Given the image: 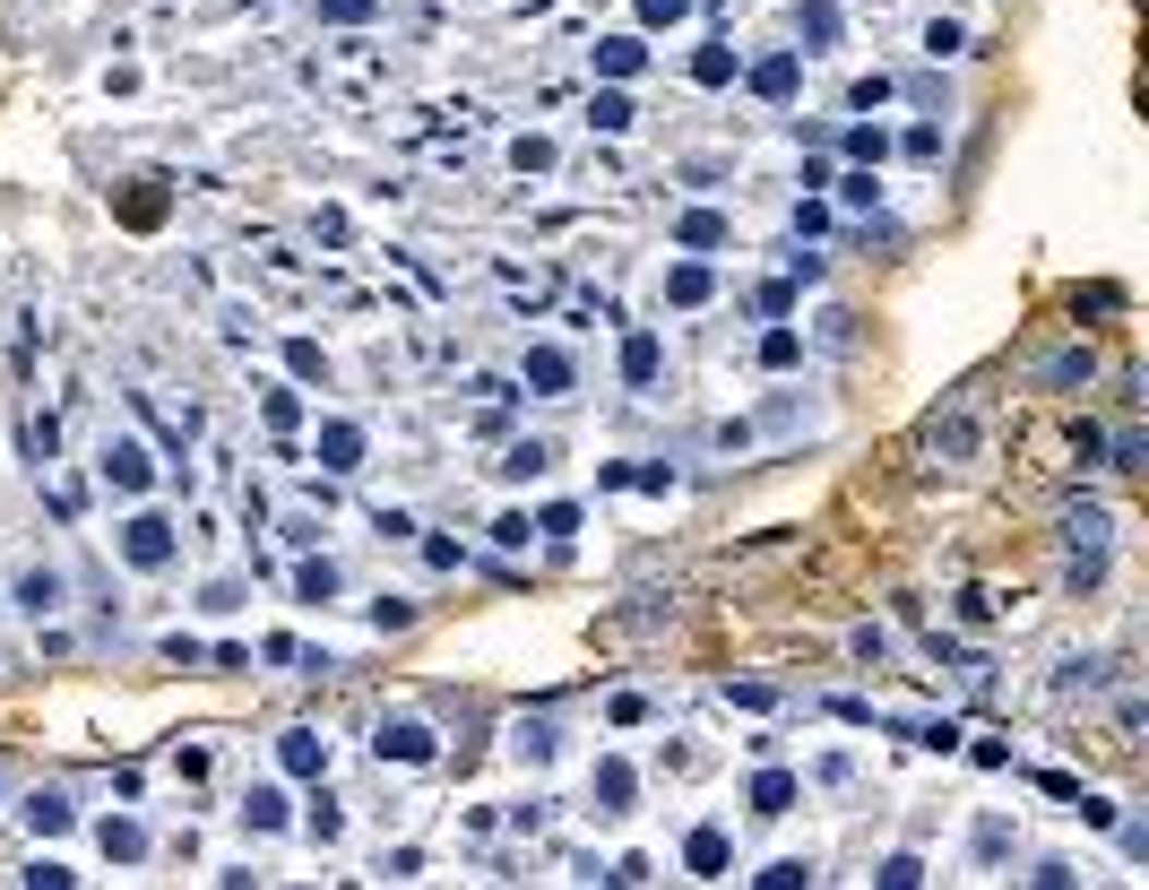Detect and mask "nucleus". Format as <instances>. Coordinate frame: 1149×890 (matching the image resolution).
Masks as SVG:
<instances>
[{
	"mask_svg": "<svg viewBox=\"0 0 1149 890\" xmlns=\"http://www.w3.org/2000/svg\"><path fill=\"white\" fill-rule=\"evenodd\" d=\"M121 554L138 562V570H156V562L173 554V528H165V519H130V528H121Z\"/></svg>",
	"mask_w": 1149,
	"mask_h": 890,
	"instance_id": "f257e3e1",
	"label": "nucleus"
},
{
	"mask_svg": "<svg viewBox=\"0 0 1149 890\" xmlns=\"http://www.w3.org/2000/svg\"><path fill=\"white\" fill-rule=\"evenodd\" d=\"M528 381H536V398H571V354L563 346H528Z\"/></svg>",
	"mask_w": 1149,
	"mask_h": 890,
	"instance_id": "f03ea898",
	"label": "nucleus"
},
{
	"mask_svg": "<svg viewBox=\"0 0 1149 890\" xmlns=\"http://www.w3.org/2000/svg\"><path fill=\"white\" fill-rule=\"evenodd\" d=\"M684 865L700 874V882H717V874L735 865V847H726V830H691V839H684Z\"/></svg>",
	"mask_w": 1149,
	"mask_h": 890,
	"instance_id": "7ed1b4c3",
	"label": "nucleus"
},
{
	"mask_svg": "<svg viewBox=\"0 0 1149 890\" xmlns=\"http://www.w3.org/2000/svg\"><path fill=\"white\" fill-rule=\"evenodd\" d=\"M380 761H433V735H424L415 718H389V726H380Z\"/></svg>",
	"mask_w": 1149,
	"mask_h": 890,
	"instance_id": "20e7f679",
	"label": "nucleus"
},
{
	"mask_svg": "<svg viewBox=\"0 0 1149 890\" xmlns=\"http://www.w3.org/2000/svg\"><path fill=\"white\" fill-rule=\"evenodd\" d=\"M320 467H329V476H354V467H363V433H354V424H320Z\"/></svg>",
	"mask_w": 1149,
	"mask_h": 890,
	"instance_id": "39448f33",
	"label": "nucleus"
},
{
	"mask_svg": "<svg viewBox=\"0 0 1149 890\" xmlns=\"http://www.w3.org/2000/svg\"><path fill=\"white\" fill-rule=\"evenodd\" d=\"M105 484L138 493V484H147V449H138V442H105Z\"/></svg>",
	"mask_w": 1149,
	"mask_h": 890,
	"instance_id": "423d86ee",
	"label": "nucleus"
},
{
	"mask_svg": "<svg viewBox=\"0 0 1149 890\" xmlns=\"http://www.w3.org/2000/svg\"><path fill=\"white\" fill-rule=\"evenodd\" d=\"M17 605H26V614H52V605H61V570H44V562H35V570L17 579Z\"/></svg>",
	"mask_w": 1149,
	"mask_h": 890,
	"instance_id": "0eeeda50",
	"label": "nucleus"
},
{
	"mask_svg": "<svg viewBox=\"0 0 1149 890\" xmlns=\"http://www.w3.org/2000/svg\"><path fill=\"white\" fill-rule=\"evenodd\" d=\"M294 597H303V605H329V597H338V562H303V570H294Z\"/></svg>",
	"mask_w": 1149,
	"mask_h": 890,
	"instance_id": "6e6552de",
	"label": "nucleus"
},
{
	"mask_svg": "<svg viewBox=\"0 0 1149 890\" xmlns=\"http://www.w3.org/2000/svg\"><path fill=\"white\" fill-rule=\"evenodd\" d=\"M277 753H286V770H294V779H312V770H329V744H320V735H286Z\"/></svg>",
	"mask_w": 1149,
	"mask_h": 890,
	"instance_id": "1a4fd4ad",
	"label": "nucleus"
},
{
	"mask_svg": "<svg viewBox=\"0 0 1149 890\" xmlns=\"http://www.w3.org/2000/svg\"><path fill=\"white\" fill-rule=\"evenodd\" d=\"M691 79H700V87H726V79H735V52H726V44H700V52H691Z\"/></svg>",
	"mask_w": 1149,
	"mask_h": 890,
	"instance_id": "9d476101",
	"label": "nucleus"
},
{
	"mask_svg": "<svg viewBox=\"0 0 1149 890\" xmlns=\"http://www.w3.org/2000/svg\"><path fill=\"white\" fill-rule=\"evenodd\" d=\"M26 830H70V795H26Z\"/></svg>",
	"mask_w": 1149,
	"mask_h": 890,
	"instance_id": "9b49d317",
	"label": "nucleus"
},
{
	"mask_svg": "<svg viewBox=\"0 0 1149 890\" xmlns=\"http://www.w3.org/2000/svg\"><path fill=\"white\" fill-rule=\"evenodd\" d=\"M622 381H657V337H622Z\"/></svg>",
	"mask_w": 1149,
	"mask_h": 890,
	"instance_id": "f8f14e48",
	"label": "nucleus"
},
{
	"mask_svg": "<svg viewBox=\"0 0 1149 890\" xmlns=\"http://www.w3.org/2000/svg\"><path fill=\"white\" fill-rule=\"evenodd\" d=\"M752 87H761L770 105H778V96H796V61H787V52H778V61H761V70H752Z\"/></svg>",
	"mask_w": 1149,
	"mask_h": 890,
	"instance_id": "ddd939ff",
	"label": "nucleus"
},
{
	"mask_svg": "<svg viewBox=\"0 0 1149 890\" xmlns=\"http://www.w3.org/2000/svg\"><path fill=\"white\" fill-rule=\"evenodd\" d=\"M545 467H554L545 442H510V458H501V476H545Z\"/></svg>",
	"mask_w": 1149,
	"mask_h": 890,
	"instance_id": "4468645a",
	"label": "nucleus"
},
{
	"mask_svg": "<svg viewBox=\"0 0 1149 890\" xmlns=\"http://www.w3.org/2000/svg\"><path fill=\"white\" fill-rule=\"evenodd\" d=\"M596 795H605V813H631V770L605 761V770H596Z\"/></svg>",
	"mask_w": 1149,
	"mask_h": 890,
	"instance_id": "2eb2a0df",
	"label": "nucleus"
},
{
	"mask_svg": "<svg viewBox=\"0 0 1149 890\" xmlns=\"http://www.w3.org/2000/svg\"><path fill=\"white\" fill-rule=\"evenodd\" d=\"M752 804H761V813H787V804H796V779H787V770H770V779H752Z\"/></svg>",
	"mask_w": 1149,
	"mask_h": 890,
	"instance_id": "dca6fc26",
	"label": "nucleus"
},
{
	"mask_svg": "<svg viewBox=\"0 0 1149 890\" xmlns=\"http://www.w3.org/2000/svg\"><path fill=\"white\" fill-rule=\"evenodd\" d=\"M242 821H251V830H277V821H286V795H277V786H259V795L242 804Z\"/></svg>",
	"mask_w": 1149,
	"mask_h": 890,
	"instance_id": "f3484780",
	"label": "nucleus"
},
{
	"mask_svg": "<svg viewBox=\"0 0 1149 890\" xmlns=\"http://www.w3.org/2000/svg\"><path fill=\"white\" fill-rule=\"evenodd\" d=\"M796 354H805V337H796V329H770V337H761V363H770V372H787Z\"/></svg>",
	"mask_w": 1149,
	"mask_h": 890,
	"instance_id": "a211bd4d",
	"label": "nucleus"
},
{
	"mask_svg": "<svg viewBox=\"0 0 1149 890\" xmlns=\"http://www.w3.org/2000/svg\"><path fill=\"white\" fill-rule=\"evenodd\" d=\"M105 856H121V865H130V856H147V839H138V821H105Z\"/></svg>",
	"mask_w": 1149,
	"mask_h": 890,
	"instance_id": "6ab92c4d",
	"label": "nucleus"
},
{
	"mask_svg": "<svg viewBox=\"0 0 1149 890\" xmlns=\"http://www.w3.org/2000/svg\"><path fill=\"white\" fill-rule=\"evenodd\" d=\"M752 882H770V890H796V882H812V865H805V856H778V865H761Z\"/></svg>",
	"mask_w": 1149,
	"mask_h": 890,
	"instance_id": "aec40b11",
	"label": "nucleus"
},
{
	"mask_svg": "<svg viewBox=\"0 0 1149 890\" xmlns=\"http://www.w3.org/2000/svg\"><path fill=\"white\" fill-rule=\"evenodd\" d=\"M675 233H684L691 251H709V242H726V225L709 217V208H691V217H684V225H675Z\"/></svg>",
	"mask_w": 1149,
	"mask_h": 890,
	"instance_id": "412c9836",
	"label": "nucleus"
},
{
	"mask_svg": "<svg viewBox=\"0 0 1149 890\" xmlns=\"http://www.w3.org/2000/svg\"><path fill=\"white\" fill-rule=\"evenodd\" d=\"M924 52H933V61H951V52H968V35H959L951 17H933V26H924Z\"/></svg>",
	"mask_w": 1149,
	"mask_h": 890,
	"instance_id": "4be33fe9",
	"label": "nucleus"
},
{
	"mask_svg": "<svg viewBox=\"0 0 1149 890\" xmlns=\"http://www.w3.org/2000/svg\"><path fill=\"white\" fill-rule=\"evenodd\" d=\"M588 121H596V130H631V96H596Z\"/></svg>",
	"mask_w": 1149,
	"mask_h": 890,
	"instance_id": "5701e85b",
	"label": "nucleus"
},
{
	"mask_svg": "<svg viewBox=\"0 0 1149 890\" xmlns=\"http://www.w3.org/2000/svg\"><path fill=\"white\" fill-rule=\"evenodd\" d=\"M805 35H812V52L838 35V9H830V0H812V9H805Z\"/></svg>",
	"mask_w": 1149,
	"mask_h": 890,
	"instance_id": "b1692460",
	"label": "nucleus"
},
{
	"mask_svg": "<svg viewBox=\"0 0 1149 890\" xmlns=\"http://www.w3.org/2000/svg\"><path fill=\"white\" fill-rule=\"evenodd\" d=\"M666 294H675V303H700V294H709V268H675Z\"/></svg>",
	"mask_w": 1149,
	"mask_h": 890,
	"instance_id": "393cba45",
	"label": "nucleus"
},
{
	"mask_svg": "<svg viewBox=\"0 0 1149 890\" xmlns=\"http://www.w3.org/2000/svg\"><path fill=\"white\" fill-rule=\"evenodd\" d=\"M52 449H61V424H52V416H35V424H26V458H52Z\"/></svg>",
	"mask_w": 1149,
	"mask_h": 890,
	"instance_id": "a878e982",
	"label": "nucleus"
},
{
	"mask_svg": "<svg viewBox=\"0 0 1149 890\" xmlns=\"http://www.w3.org/2000/svg\"><path fill=\"white\" fill-rule=\"evenodd\" d=\"M605 70H614V79H631V70H640V44H631V35H614V44H605Z\"/></svg>",
	"mask_w": 1149,
	"mask_h": 890,
	"instance_id": "bb28decb",
	"label": "nucleus"
},
{
	"mask_svg": "<svg viewBox=\"0 0 1149 890\" xmlns=\"http://www.w3.org/2000/svg\"><path fill=\"white\" fill-rule=\"evenodd\" d=\"M510 165H519V173H545V165H554V147H545V139H519V147H510Z\"/></svg>",
	"mask_w": 1149,
	"mask_h": 890,
	"instance_id": "cd10ccee",
	"label": "nucleus"
},
{
	"mask_svg": "<svg viewBox=\"0 0 1149 890\" xmlns=\"http://www.w3.org/2000/svg\"><path fill=\"white\" fill-rule=\"evenodd\" d=\"M1045 381H1089V346H1080V354H1054V363H1045Z\"/></svg>",
	"mask_w": 1149,
	"mask_h": 890,
	"instance_id": "c85d7f7f",
	"label": "nucleus"
},
{
	"mask_svg": "<svg viewBox=\"0 0 1149 890\" xmlns=\"http://www.w3.org/2000/svg\"><path fill=\"white\" fill-rule=\"evenodd\" d=\"M882 882L908 890V882H924V865H917V856H891V865H882Z\"/></svg>",
	"mask_w": 1149,
	"mask_h": 890,
	"instance_id": "c756f323",
	"label": "nucleus"
},
{
	"mask_svg": "<svg viewBox=\"0 0 1149 890\" xmlns=\"http://www.w3.org/2000/svg\"><path fill=\"white\" fill-rule=\"evenodd\" d=\"M640 9H649V17H684V0H640Z\"/></svg>",
	"mask_w": 1149,
	"mask_h": 890,
	"instance_id": "7c9ffc66",
	"label": "nucleus"
}]
</instances>
